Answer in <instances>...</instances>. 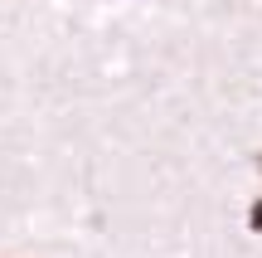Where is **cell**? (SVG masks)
<instances>
[{
    "label": "cell",
    "mask_w": 262,
    "mask_h": 258,
    "mask_svg": "<svg viewBox=\"0 0 262 258\" xmlns=\"http://www.w3.org/2000/svg\"><path fill=\"white\" fill-rule=\"evenodd\" d=\"M257 171H262V151H257Z\"/></svg>",
    "instance_id": "obj_2"
},
{
    "label": "cell",
    "mask_w": 262,
    "mask_h": 258,
    "mask_svg": "<svg viewBox=\"0 0 262 258\" xmlns=\"http://www.w3.org/2000/svg\"><path fill=\"white\" fill-rule=\"evenodd\" d=\"M248 229H253V234H262V195H257L253 205H248Z\"/></svg>",
    "instance_id": "obj_1"
}]
</instances>
